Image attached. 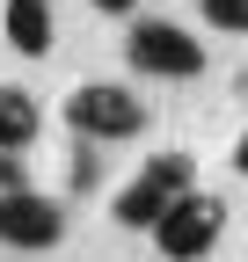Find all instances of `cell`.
Listing matches in <instances>:
<instances>
[{
    "label": "cell",
    "instance_id": "1",
    "mask_svg": "<svg viewBox=\"0 0 248 262\" xmlns=\"http://www.w3.org/2000/svg\"><path fill=\"white\" fill-rule=\"evenodd\" d=\"M190 153H153L146 168L124 182L117 196H110V211H117V226H139V233H153V226H161V211L175 204L182 189H190Z\"/></svg>",
    "mask_w": 248,
    "mask_h": 262
},
{
    "label": "cell",
    "instance_id": "2",
    "mask_svg": "<svg viewBox=\"0 0 248 262\" xmlns=\"http://www.w3.org/2000/svg\"><path fill=\"white\" fill-rule=\"evenodd\" d=\"M219 233H226V204H219V196H204V189H182L175 204L161 211V226H153V241H161L168 262L212 255V241H219Z\"/></svg>",
    "mask_w": 248,
    "mask_h": 262
},
{
    "label": "cell",
    "instance_id": "3",
    "mask_svg": "<svg viewBox=\"0 0 248 262\" xmlns=\"http://www.w3.org/2000/svg\"><path fill=\"white\" fill-rule=\"evenodd\" d=\"M66 117H73L80 139H95V146L139 139V124H146L139 95H132V88H110V80H80V88H73V102H66Z\"/></svg>",
    "mask_w": 248,
    "mask_h": 262
},
{
    "label": "cell",
    "instance_id": "4",
    "mask_svg": "<svg viewBox=\"0 0 248 262\" xmlns=\"http://www.w3.org/2000/svg\"><path fill=\"white\" fill-rule=\"evenodd\" d=\"M124 51H132V66L153 73V80H197V73H204V44L190 37V29L161 22V15H153V22H132Z\"/></svg>",
    "mask_w": 248,
    "mask_h": 262
},
{
    "label": "cell",
    "instance_id": "5",
    "mask_svg": "<svg viewBox=\"0 0 248 262\" xmlns=\"http://www.w3.org/2000/svg\"><path fill=\"white\" fill-rule=\"evenodd\" d=\"M66 241V211L51 204V196L37 189H0V248H15V255H44Z\"/></svg>",
    "mask_w": 248,
    "mask_h": 262
},
{
    "label": "cell",
    "instance_id": "6",
    "mask_svg": "<svg viewBox=\"0 0 248 262\" xmlns=\"http://www.w3.org/2000/svg\"><path fill=\"white\" fill-rule=\"evenodd\" d=\"M0 29H8V44H15L22 58H44V51H51V37H58V22H51V0H8Z\"/></svg>",
    "mask_w": 248,
    "mask_h": 262
},
{
    "label": "cell",
    "instance_id": "7",
    "mask_svg": "<svg viewBox=\"0 0 248 262\" xmlns=\"http://www.w3.org/2000/svg\"><path fill=\"white\" fill-rule=\"evenodd\" d=\"M37 131H44L37 95H29V88H0V146L22 153V146H37Z\"/></svg>",
    "mask_w": 248,
    "mask_h": 262
},
{
    "label": "cell",
    "instance_id": "8",
    "mask_svg": "<svg viewBox=\"0 0 248 262\" xmlns=\"http://www.w3.org/2000/svg\"><path fill=\"white\" fill-rule=\"evenodd\" d=\"M212 29H234V37H248V0H197Z\"/></svg>",
    "mask_w": 248,
    "mask_h": 262
},
{
    "label": "cell",
    "instance_id": "9",
    "mask_svg": "<svg viewBox=\"0 0 248 262\" xmlns=\"http://www.w3.org/2000/svg\"><path fill=\"white\" fill-rule=\"evenodd\" d=\"M0 189H29L22 182V153H8V146H0Z\"/></svg>",
    "mask_w": 248,
    "mask_h": 262
},
{
    "label": "cell",
    "instance_id": "10",
    "mask_svg": "<svg viewBox=\"0 0 248 262\" xmlns=\"http://www.w3.org/2000/svg\"><path fill=\"white\" fill-rule=\"evenodd\" d=\"M95 8H102V15H132V0H95Z\"/></svg>",
    "mask_w": 248,
    "mask_h": 262
},
{
    "label": "cell",
    "instance_id": "11",
    "mask_svg": "<svg viewBox=\"0 0 248 262\" xmlns=\"http://www.w3.org/2000/svg\"><path fill=\"white\" fill-rule=\"evenodd\" d=\"M234 168H241V175H248V131H241V146H234Z\"/></svg>",
    "mask_w": 248,
    "mask_h": 262
}]
</instances>
